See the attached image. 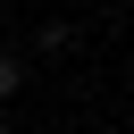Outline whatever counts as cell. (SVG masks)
<instances>
[{
    "instance_id": "cell-2",
    "label": "cell",
    "mask_w": 134,
    "mask_h": 134,
    "mask_svg": "<svg viewBox=\"0 0 134 134\" xmlns=\"http://www.w3.org/2000/svg\"><path fill=\"white\" fill-rule=\"evenodd\" d=\"M0 134H8V126H0Z\"/></svg>"
},
{
    "instance_id": "cell-1",
    "label": "cell",
    "mask_w": 134,
    "mask_h": 134,
    "mask_svg": "<svg viewBox=\"0 0 134 134\" xmlns=\"http://www.w3.org/2000/svg\"><path fill=\"white\" fill-rule=\"evenodd\" d=\"M17 84H25V59H0V100H8Z\"/></svg>"
}]
</instances>
